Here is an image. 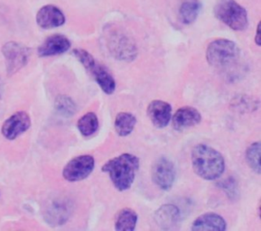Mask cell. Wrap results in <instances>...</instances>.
Instances as JSON below:
<instances>
[{
	"instance_id": "1",
	"label": "cell",
	"mask_w": 261,
	"mask_h": 231,
	"mask_svg": "<svg viewBox=\"0 0 261 231\" xmlns=\"http://www.w3.org/2000/svg\"><path fill=\"white\" fill-rule=\"evenodd\" d=\"M194 171L206 181H214L225 171V160L220 152L207 145L199 143L192 150Z\"/></svg>"
},
{
	"instance_id": "2",
	"label": "cell",
	"mask_w": 261,
	"mask_h": 231,
	"mask_svg": "<svg viewBox=\"0 0 261 231\" xmlns=\"http://www.w3.org/2000/svg\"><path fill=\"white\" fill-rule=\"evenodd\" d=\"M139 169V157L131 154H122L114 157L102 166V171L109 175L114 187L119 191L131 188Z\"/></svg>"
},
{
	"instance_id": "3",
	"label": "cell",
	"mask_w": 261,
	"mask_h": 231,
	"mask_svg": "<svg viewBox=\"0 0 261 231\" xmlns=\"http://www.w3.org/2000/svg\"><path fill=\"white\" fill-rule=\"evenodd\" d=\"M241 58V50L232 41L216 39L207 47L206 59L212 67L224 71L238 64Z\"/></svg>"
},
{
	"instance_id": "4",
	"label": "cell",
	"mask_w": 261,
	"mask_h": 231,
	"mask_svg": "<svg viewBox=\"0 0 261 231\" xmlns=\"http://www.w3.org/2000/svg\"><path fill=\"white\" fill-rule=\"evenodd\" d=\"M214 15L234 31H243L249 25L247 10L235 0H218Z\"/></svg>"
},
{
	"instance_id": "5",
	"label": "cell",
	"mask_w": 261,
	"mask_h": 231,
	"mask_svg": "<svg viewBox=\"0 0 261 231\" xmlns=\"http://www.w3.org/2000/svg\"><path fill=\"white\" fill-rule=\"evenodd\" d=\"M73 54L83 64V67L94 77L99 87L108 95H111L116 90V81L110 72L102 64L97 63L90 52L83 49H74Z\"/></svg>"
},
{
	"instance_id": "6",
	"label": "cell",
	"mask_w": 261,
	"mask_h": 231,
	"mask_svg": "<svg viewBox=\"0 0 261 231\" xmlns=\"http://www.w3.org/2000/svg\"><path fill=\"white\" fill-rule=\"evenodd\" d=\"M2 52L6 60L7 73L11 76L28 64L30 50L23 44L16 42H8L2 48Z\"/></svg>"
},
{
	"instance_id": "7",
	"label": "cell",
	"mask_w": 261,
	"mask_h": 231,
	"mask_svg": "<svg viewBox=\"0 0 261 231\" xmlns=\"http://www.w3.org/2000/svg\"><path fill=\"white\" fill-rule=\"evenodd\" d=\"M94 166L95 160L92 156L89 155L77 156L65 165L63 171V176L68 182H80L86 179L91 175Z\"/></svg>"
},
{
	"instance_id": "8",
	"label": "cell",
	"mask_w": 261,
	"mask_h": 231,
	"mask_svg": "<svg viewBox=\"0 0 261 231\" xmlns=\"http://www.w3.org/2000/svg\"><path fill=\"white\" fill-rule=\"evenodd\" d=\"M175 176L174 164L168 158L160 157L154 162L151 177L154 184L163 191H169L173 187Z\"/></svg>"
},
{
	"instance_id": "9",
	"label": "cell",
	"mask_w": 261,
	"mask_h": 231,
	"mask_svg": "<svg viewBox=\"0 0 261 231\" xmlns=\"http://www.w3.org/2000/svg\"><path fill=\"white\" fill-rule=\"evenodd\" d=\"M71 213V201L68 199H53L45 208L44 218L45 221L51 226H61L67 222Z\"/></svg>"
},
{
	"instance_id": "10",
	"label": "cell",
	"mask_w": 261,
	"mask_h": 231,
	"mask_svg": "<svg viewBox=\"0 0 261 231\" xmlns=\"http://www.w3.org/2000/svg\"><path fill=\"white\" fill-rule=\"evenodd\" d=\"M31 127V119L25 111L16 112L5 121L1 131L8 140L16 139Z\"/></svg>"
},
{
	"instance_id": "11",
	"label": "cell",
	"mask_w": 261,
	"mask_h": 231,
	"mask_svg": "<svg viewBox=\"0 0 261 231\" xmlns=\"http://www.w3.org/2000/svg\"><path fill=\"white\" fill-rule=\"evenodd\" d=\"M110 41L111 52L117 59L120 60H133L137 55V48L129 37L121 32L112 34Z\"/></svg>"
},
{
	"instance_id": "12",
	"label": "cell",
	"mask_w": 261,
	"mask_h": 231,
	"mask_svg": "<svg viewBox=\"0 0 261 231\" xmlns=\"http://www.w3.org/2000/svg\"><path fill=\"white\" fill-rule=\"evenodd\" d=\"M147 117L155 128H164L170 122L172 107L163 100H153L147 107Z\"/></svg>"
},
{
	"instance_id": "13",
	"label": "cell",
	"mask_w": 261,
	"mask_h": 231,
	"mask_svg": "<svg viewBox=\"0 0 261 231\" xmlns=\"http://www.w3.org/2000/svg\"><path fill=\"white\" fill-rule=\"evenodd\" d=\"M65 16L61 9L47 5L40 9L36 15V22L40 27L43 29H53L62 26L65 23Z\"/></svg>"
},
{
	"instance_id": "14",
	"label": "cell",
	"mask_w": 261,
	"mask_h": 231,
	"mask_svg": "<svg viewBox=\"0 0 261 231\" xmlns=\"http://www.w3.org/2000/svg\"><path fill=\"white\" fill-rule=\"evenodd\" d=\"M154 222L164 230H170L177 226L180 211L174 204H165L154 212Z\"/></svg>"
},
{
	"instance_id": "15",
	"label": "cell",
	"mask_w": 261,
	"mask_h": 231,
	"mask_svg": "<svg viewBox=\"0 0 261 231\" xmlns=\"http://www.w3.org/2000/svg\"><path fill=\"white\" fill-rule=\"evenodd\" d=\"M202 115L193 107H182L177 109L173 115V128L177 131H182L192 128L201 122Z\"/></svg>"
},
{
	"instance_id": "16",
	"label": "cell",
	"mask_w": 261,
	"mask_h": 231,
	"mask_svg": "<svg viewBox=\"0 0 261 231\" xmlns=\"http://www.w3.org/2000/svg\"><path fill=\"white\" fill-rule=\"evenodd\" d=\"M71 48V42L67 37L62 35L49 36L38 48V54L41 57L58 55L67 52Z\"/></svg>"
},
{
	"instance_id": "17",
	"label": "cell",
	"mask_w": 261,
	"mask_h": 231,
	"mask_svg": "<svg viewBox=\"0 0 261 231\" xmlns=\"http://www.w3.org/2000/svg\"><path fill=\"white\" fill-rule=\"evenodd\" d=\"M227 222L222 216L214 212H208L199 216L192 224L191 229L194 231H224Z\"/></svg>"
},
{
	"instance_id": "18",
	"label": "cell",
	"mask_w": 261,
	"mask_h": 231,
	"mask_svg": "<svg viewBox=\"0 0 261 231\" xmlns=\"http://www.w3.org/2000/svg\"><path fill=\"white\" fill-rule=\"evenodd\" d=\"M139 216L131 209H123L116 216L115 229L119 231H133L138 223Z\"/></svg>"
},
{
	"instance_id": "19",
	"label": "cell",
	"mask_w": 261,
	"mask_h": 231,
	"mask_svg": "<svg viewBox=\"0 0 261 231\" xmlns=\"http://www.w3.org/2000/svg\"><path fill=\"white\" fill-rule=\"evenodd\" d=\"M201 8L202 5L199 0H184L179 9L180 19L182 24H193L197 19Z\"/></svg>"
},
{
	"instance_id": "20",
	"label": "cell",
	"mask_w": 261,
	"mask_h": 231,
	"mask_svg": "<svg viewBox=\"0 0 261 231\" xmlns=\"http://www.w3.org/2000/svg\"><path fill=\"white\" fill-rule=\"evenodd\" d=\"M137 124V119L133 114L128 112H120L115 120V130L120 136H129L134 130Z\"/></svg>"
},
{
	"instance_id": "21",
	"label": "cell",
	"mask_w": 261,
	"mask_h": 231,
	"mask_svg": "<svg viewBox=\"0 0 261 231\" xmlns=\"http://www.w3.org/2000/svg\"><path fill=\"white\" fill-rule=\"evenodd\" d=\"M77 127L83 136H91L99 128V120L93 112H89L83 115L77 123Z\"/></svg>"
},
{
	"instance_id": "22",
	"label": "cell",
	"mask_w": 261,
	"mask_h": 231,
	"mask_svg": "<svg viewBox=\"0 0 261 231\" xmlns=\"http://www.w3.org/2000/svg\"><path fill=\"white\" fill-rule=\"evenodd\" d=\"M260 152L261 146L259 142L251 143L246 151V161L251 170L257 175L261 174Z\"/></svg>"
},
{
	"instance_id": "23",
	"label": "cell",
	"mask_w": 261,
	"mask_h": 231,
	"mask_svg": "<svg viewBox=\"0 0 261 231\" xmlns=\"http://www.w3.org/2000/svg\"><path fill=\"white\" fill-rule=\"evenodd\" d=\"M56 111L64 117H71L75 114L77 107L74 101L67 96L60 95L55 102Z\"/></svg>"
},
{
	"instance_id": "24",
	"label": "cell",
	"mask_w": 261,
	"mask_h": 231,
	"mask_svg": "<svg viewBox=\"0 0 261 231\" xmlns=\"http://www.w3.org/2000/svg\"><path fill=\"white\" fill-rule=\"evenodd\" d=\"M234 108H237L238 110H250L252 111L254 109L258 108V101L253 100L251 98L243 96L241 97L238 101H234Z\"/></svg>"
},
{
	"instance_id": "25",
	"label": "cell",
	"mask_w": 261,
	"mask_h": 231,
	"mask_svg": "<svg viewBox=\"0 0 261 231\" xmlns=\"http://www.w3.org/2000/svg\"><path fill=\"white\" fill-rule=\"evenodd\" d=\"M220 186L223 191H225L227 196H229L230 199H234L238 196L237 185L232 178L225 180L220 184Z\"/></svg>"
},
{
	"instance_id": "26",
	"label": "cell",
	"mask_w": 261,
	"mask_h": 231,
	"mask_svg": "<svg viewBox=\"0 0 261 231\" xmlns=\"http://www.w3.org/2000/svg\"><path fill=\"white\" fill-rule=\"evenodd\" d=\"M261 24L260 22L257 24V31H256V36H255V43L257 45H261V36H260Z\"/></svg>"
}]
</instances>
